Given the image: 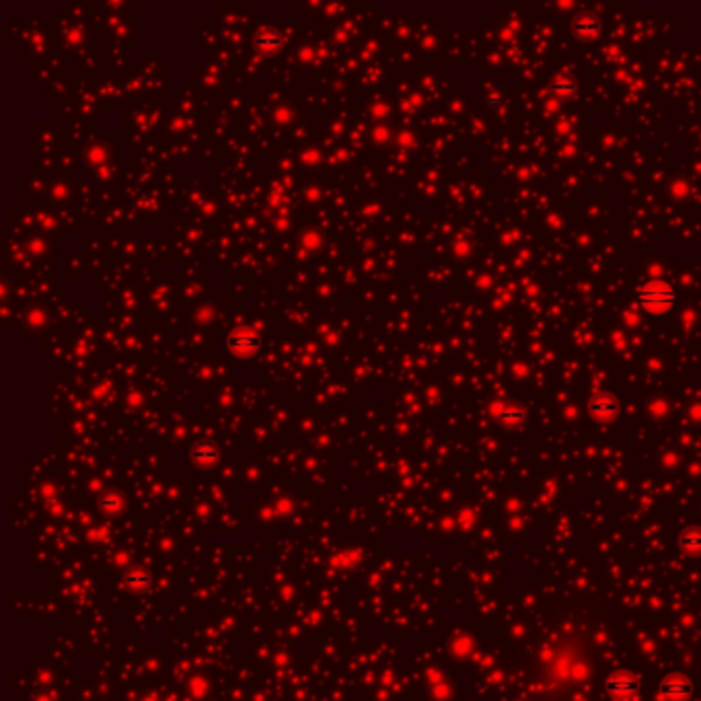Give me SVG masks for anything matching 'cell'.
Instances as JSON below:
<instances>
[{"label":"cell","instance_id":"obj_1","mask_svg":"<svg viewBox=\"0 0 701 701\" xmlns=\"http://www.w3.org/2000/svg\"><path fill=\"white\" fill-rule=\"evenodd\" d=\"M637 302L646 313L661 317L672 311L677 293L665 280H648L637 288Z\"/></svg>","mask_w":701,"mask_h":701},{"label":"cell","instance_id":"obj_2","mask_svg":"<svg viewBox=\"0 0 701 701\" xmlns=\"http://www.w3.org/2000/svg\"><path fill=\"white\" fill-rule=\"evenodd\" d=\"M561 652L554 656L552 652V658L545 663V666L552 670L557 677H561L563 685H576V681H580L584 677V668L586 666L582 665V661H578L576 656H568V648H559Z\"/></svg>","mask_w":701,"mask_h":701},{"label":"cell","instance_id":"obj_3","mask_svg":"<svg viewBox=\"0 0 701 701\" xmlns=\"http://www.w3.org/2000/svg\"><path fill=\"white\" fill-rule=\"evenodd\" d=\"M605 689L611 698L615 700H631L637 695L640 691V681L633 679L631 674H626V672H617L613 677L607 679L605 683Z\"/></svg>","mask_w":701,"mask_h":701},{"label":"cell","instance_id":"obj_4","mask_svg":"<svg viewBox=\"0 0 701 701\" xmlns=\"http://www.w3.org/2000/svg\"><path fill=\"white\" fill-rule=\"evenodd\" d=\"M693 693V685L679 674H672L661 683V695L666 701H687Z\"/></svg>","mask_w":701,"mask_h":701},{"label":"cell","instance_id":"obj_5","mask_svg":"<svg viewBox=\"0 0 701 701\" xmlns=\"http://www.w3.org/2000/svg\"><path fill=\"white\" fill-rule=\"evenodd\" d=\"M589 409H591V413L594 418L611 420L619 411V401L613 395H609V393H598V395H594L591 401H589Z\"/></svg>","mask_w":701,"mask_h":701},{"label":"cell","instance_id":"obj_6","mask_svg":"<svg viewBox=\"0 0 701 701\" xmlns=\"http://www.w3.org/2000/svg\"><path fill=\"white\" fill-rule=\"evenodd\" d=\"M570 29H572L574 36L580 37V39H591V37L598 36V31H600V23H598V19H596L594 15L584 13V15H578V17L572 19Z\"/></svg>","mask_w":701,"mask_h":701},{"label":"cell","instance_id":"obj_7","mask_svg":"<svg viewBox=\"0 0 701 701\" xmlns=\"http://www.w3.org/2000/svg\"><path fill=\"white\" fill-rule=\"evenodd\" d=\"M228 346H230V350L233 352H237V354H249L251 350H256L258 348V335L253 332H245V330H241V332H235L230 337H228Z\"/></svg>","mask_w":701,"mask_h":701},{"label":"cell","instance_id":"obj_8","mask_svg":"<svg viewBox=\"0 0 701 701\" xmlns=\"http://www.w3.org/2000/svg\"><path fill=\"white\" fill-rule=\"evenodd\" d=\"M494 413L500 422L508 424V426H517L524 422V411L520 407L512 406V404H502V406L494 407Z\"/></svg>","mask_w":701,"mask_h":701},{"label":"cell","instance_id":"obj_9","mask_svg":"<svg viewBox=\"0 0 701 701\" xmlns=\"http://www.w3.org/2000/svg\"><path fill=\"white\" fill-rule=\"evenodd\" d=\"M552 93L559 95V97H574L578 93V84L574 80V76L570 74H557L552 80Z\"/></svg>","mask_w":701,"mask_h":701},{"label":"cell","instance_id":"obj_10","mask_svg":"<svg viewBox=\"0 0 701 701\" xmlns=\"http://www.w3.org/2000/svg\"><path fill=\"white\" fill-rule=\"evenodd\" d=\"M681 545L691 552V554H701V533L700 531H689L681 537Z\"/></svg>","mask_w":701,"mask_h":701},{"label":"cell","instance_id":"obj_11","mask_svg":"<svg viewBox=\"0 0 701 701\" xmlns=\"http://www.w3.org/2000/svg\"><path fill=\"white\" fill-rule=\"evenodd\" d=\"M195 457H198V461H204V457H206V452H195ZM210 459H216V450H210V455H208Z\"/></svg>","mask_w":701,"mask_h":701}]
</instances>
